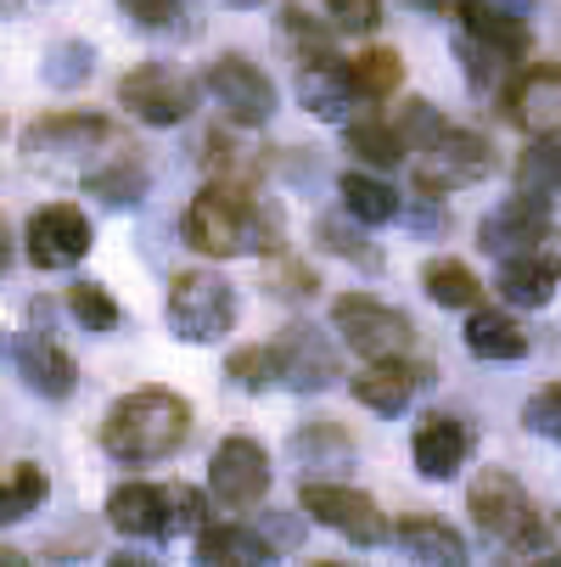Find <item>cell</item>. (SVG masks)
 Masks as SVG:
<instances>
[{"mask_svg": "<svg viewBox=\"0 0 561 567\" xmlns=\"http://www.w3.org/2000/svg\"><path fill=\"white\" fill-rule=\"evenodd\" d=\"M332 332L343 338V349H354L360 360H393L416 349V320L405 309H393L371 292H343L332 298Z\"/></svg>", "mask_w": 561, "mask_h": 567, "instance_id": "4", "label": "cell"}, {"mask_svg": "<svg viewBox=\"0 0 561 567\" xmlns=\"http://www.w3.org/2000/svg\"><path fill=\"white\" fill-rule=\"evenodd\" d=\"M466 512H471V523H477V534H484V539L511 545V539L522 534V523L533 517V501H528V489H522L511 472L489 466V472H477V477H471Z\"/></svg>", "mask_w": 561, "mask_h": 567, "instance_id": "15", "label": "cell"}, {"mask_svg": "<svg viewBox=\"0 0 561 567\" xmlns=\"http://www.w3.org/2000/svg\"><path fill=\"white\" fill-rule=\"evenodd\" d=\"M365 230L371 225H360L354 214H326V219H314V241H320V254H337V259H349L354 270H371V276H382V248H371L365 241Z\"/></svg>", "mask_w": 561, "mask_h": 567, "instance_id": "28", "label": "cell"}, {"mask_svg": "<svg viewBox=\"0 0 561 567\" xmlns=\"http://www.w3.org/2000/svg\"><path fill=\"white\" fill-rule=\"evenodd\" d=\"M292 466H309V472H349L354 466V439L337 427V422H303L287 444Z\"/></svg>", "mask_w": 561, "mask_h": 567, "instance_id": "27", "label": "cell"}, {"mask_svg": "<svg viewBox=\"0 0 561 567\" xmlns=\"http://www.w3.org/2000/svg\"><path fill=\"white\" fill-rule=\"evenodd\" d=\"M225 377H230L236 388H248V393H264V388H270V354H264V343L236 349V354L225 360Z\"/></svg>", "mask_w": 561, "mask_h": 567, "instance_id": "41", "label": "cell"}, {"mask_svg": "<svg viewBox=\"0 0 561 567\" xmlns=\"http://www.w3.org/2000/svg\"><path fill=\"white\" fill-rule=\"evenodd\" d=\"M460 338H466V349H471L477 360H489V365L528 354V327H522L517 315H506V309H471Z\"/></svg>", "mask_w": 561, "mask_h": 567, "instance_id": "23", "label": "cell"}, {"mask_svg": "<svg viewBox=\"0 0 561 567\" xmlns=\"http://www.w3.org/2000/svg\"><path fill=\"white\" fill-rule=\"evenodd\" d=\"M113 141V124L96 113H45L23 130V157L29 164H45V157H79V152H96Z\"/></svg>", "mask_w": 561, "mask_h": 567, "instance_id": "18", "label": "cell"}, {"mask_svg": "<svg viewBox=\"0 0 561 567\" xmlns=\"http://www.w3.org/2000/svg\"><path fill=\"white\" fill-rule=\"evenodd\" d=\"M12 276V230H7V219H0V281Z\"/></svg>", "mask_w": 561, "mask_h": 567, "instance_id": "46", "label": "cell"}, {"mask_svg": "<svg viewBox=\"0 0 561 567\" xmlns=\"http://www.w3.org/2000/svg\"><path fill=\"white\" fill-rule=\"evenodd\" d=\"M18 561H23L18 550H0V567H18Z\"/></svg>", "mask_w": 561, "mask_h": 567, "instance_id": "50", "label": "cell"}, {"mask_svg": "<svg viewBox=\"0 0 561 567\" xmlns=\"http://www.w3.org/2000/svg\"><path fill=\"white\" fill-rule=\"evenodd\" d=\"M522 427H528L533 439L561 444V382H544V388L522 404Z\"/></svg>", "mask_w": 561, "mask_h": 567, "instance_id": "39", "label": "cell"}, {"mask_svg": "<svg viewBox=\"0 0 561 567\" xmlns=\"http://www.w3.org/2000/svg\"><path fill=\"white\" fill-rule=\"evenodd\" d=\"M197 79H186L180 68H169V62H141V68H129L124 79H118V107L129 113V118H141V124H152V130H175V124H186L191 113H197Z\"/></svg>", "mask_w": 561, "mask_h": 567, "instance_id": "6", "label": "cell"}, {"mask_svg": "<svg viewBox=\"0 0 561 567\" xmlns=\"http://www.w3.org/2000/svg\"><path fill=\"white\" fill-rule=\"evenodd\" d=\"M202 91L219 102V113H225L230 124H242V130H264V124L276 118V107H281L276 79H270L259 62L236 56V51L208 62V73H202Z\"/></svg>", "mask_w": 561, "mask_h": 567, "instance_id": "9", "label": "cell"}, {"mask_svg": "<svg viewBox=\"0 0 561 567\" xmlns=\"http://www.w3.org/2000/svg\"><path fill=\"white\" fill-rule=\"evenodd\" d=\"M511 550V561H544V567H561V512H539L533 506V517L522 523V534L506 545Z\"/></svg>", "mask_w": 561, "mask_h": 567, "instance_id": "34", "label": "cell"}, {"mask_svg": "<svg viewBox=\"0 0 561 567\" xmlns=\"http://www.w3.org/2000/svg\"><path fill=\"white\" fill-rule=\"evenodd\" d=\"M326 12L343 34H371L382 23V0H326Z\"/></svg>", "mask_w": 561, "mask_h": 567, "instance_id": "42", "label": "cell"}, {"mask_svg": "<svg viewBox=\"0 0 561 567\" xmlns=\"http://www.w3.org/2000/svg\"><path fill=\"white\" fill-rule=\"evenodd\" d=\"M91 219L85 208H73V203H45L29 214V230H23V254L34 270H73V265H85L91 254Z\"/></svg>", "mask_w": 561, "mask_h": 567, "instance_id": "12", "label": "cell"}, {"mask_svg": "<svg viewBox=\"0 0 561 567\" xmlns=\"http://www.w3.org/2000/svg\"><path fill=\"white\" fill-rule=\"evenodd\" d=\"M427 382H433V365H411V354H393V360H365V371L349 382V393L371 416H398V411H411V399Z\"/></svg>", "mask_w": 561, "mask_h": 567, "instance_id": "17", "label": "cell"}, {"mask_svg": "<svg viewBox=\"0 0 561 567\" xmlns=\"http://www.w3.org/2000/svg\"><path fill=\"white\" fill-rule=\"evenodd\" d=\"M169 332L180 338V343H219V338H230V327H236V292H230V281L225 276H214V270H180L175 281H169Z\"/></svg>", "mask_w": 561, "mask_h": 567, "instance_id": "5", "label": "cell"}, {"mask_svg": "<svg viewBox=\"0 0 561 567\" xmlns=\"http://www.w3.org/2000/svg\"><path fill=\"white\" fill-rule=\"evenodd\" d=\"M337 192H343V214H354V219H360V225H371V230H376V225H393L398 214H405V197H398L387 181L360 175V169H354V175H343V181H337Z\"/></svg>", "mask_w": 561, "mask_h": 567, "instance_id": "29", "label": "cell"}, {"mask_svg": "<svg viewBox=\"0 0 561 567\" xmlns=\"http://www.w3.org/2000/svg\"><path fill=\"white\" fill-rule=\"evenodd\" d=\"M107 528L124 539H175L180 534V483H118L107 495Z\"/></svg>", "mask_w": 561, "mask_h": 567, "instance_id": "13", "label": "cell"}, {"mask_svg": "<svg viewBox=\"0 0 561 567\" xmlns=\"http://www.w3.org/2000/svg\"><path fill=\"white\" fill-rule=\"evenodd\" d=\"M225 7H242V12H253V7H264V0H225Z\"/></svg>", "mask_w": 561, "mask_h": 567, "instance_id": "49", "label": "cell"}, {"mask_svg": "<svg viewBox=\"0 0 561 567\" xmlns=\"http://www.w3.org/2000/svg\"><path fill=\"white\" fill-rule=\"evenodd\" d=\"M433 203H438V197H427V208H416V203H411L398 219H411V230H444V214H438Z\"/></svg>", "mask_w": 561, "mask_h": 567, "instance_id": "45", "label": "cell"}, {"mask_svg": "<svg viewBox=\"0 0 561 567\" xmlns=\"http://www.w3.org/2000/svg\"><path fill=\"white\" fill-rule=\"evenodd\" d=\"M197 561L202 567H264V561H276V545L242 523H208L197 534Z\"/></svg>", "mask_w": 561, "mask_h": 567, "instance_id": "22", "label": "cell"}, {"mask_svg": "<svg viewBox=\"0 0 561 567\" xmlns=\"http://www.w3.org/2000/svg\"><path fill=\"white\" fill-rule=\"evenodd\" d=\"M12 360H18V377H23L29 393H40V399H51V404L73 399V388H79V360L51 338V303H29V332L18 338Z\"/></svg>", "mask_w": 561, "mask_h": 567, "instance_id": "10", "label": "cell"}, {"mask_svg": "<svg viewBox=\"0 0 561 567\" xmlns=\"http://www.w3.org/2000/svg\"><path fill=\"white\" fill-rule=\"evenodd\" d=\"M506 113L522 135H561V68L539 62L506 91Z\"/></svg>", "mask_w": 561, "mask_h": 567, "instance_id": "20", "label": "cell"}, {"mask_svg": "<svg viewBox=\"0 0 561 567\" xmlns=\"http://www.w3.org/2000/svg\"><path fill=\"white\" fill-rule=\"evenodd\" d=\"M67 315H73L85 332H96V338L118 332V320H124L118 303H113V292L96 287V281H73V287H67Z\"/></svg>", "mask_w": 561, "mask_h": 567, "instance_id": "37", "label": "cell"}, {"mask_svg": "<svg viewBox=\"0 0 561 567\" xmlns=\"http://www.w3.org/2000/svg\"><path fill=\"white\" fill-rule=\"evenodd\" d=\"M495 287L511 309H544L561 287V230L550 225L522 254H506L500 270H495Z\"/></svg>", "mask_w": 561, "mask_h": 567, "instance_id": "14", "label": "cell"}, {"mask_svg": "<svg viewBox=\"0 0 561 567\" xmlns=\"http://www.w3.org/2000/svg\"><path fill=\"white\" fill-rule=\"evenodd\" d=\"M495 7H506V12H517V18H533L539 0H495Z\"/></svg>", "mask_w": 561, "mask_h": 567, "instance_id": "47", "label": "cell"}, {"mask_svg": "<svg viewBox=\"0 0 561 567\" xmlns=\"http://www.w3.org/2000/svg\"><path fill=\"white\" fill-rule=\"evenodd\" d=\"M411 157H416L411 181H416L422 197H449V192H460V186H477V181L495 175V146L477 135V130H460V124H449V118H444V130H438L427 146H416Z\"/></svg>", "mask_w": 561, "mask_h": 567, "instance_id": "3", "label": "cell"}, {"mask_svg": "<svg viewBox=\"0 0 561 567\" xmlns=\"http://www.w3.org/2000/svg\"><path fill=\"white\" fill-rule=\"evenodd\" d=\"M208 495L225 512H259L270 495V455L253 439H225L208 455Z\"/></svg>", "mask_w": 561, "mask_h": 567, "instance_id": "11", "label": "cell"}, {"mask_svg": "<svg viewBox=\"0 0 561 567\" xmlns=\"http://www.w3.org/2000/svg\"><path fill=\"white\" fill-rule=\"evenodd\" d=\"M550 208L555 203H539L528 192L506 197L495 214H484V225H477V248H484L489 259H506V254H522L528 241H539L550 230Z\"/></svg>", "mask_w": 561, "mask_h": 567, "instance_id": "19", "label": "cell"}, {"mask_svg": "<svg viewBox=\"0 0 561 567\" xmlns=\"http://www.w3.org/2000/svg\"><path fill=\"white\" fill-rule=\"evenodd\" d=\"M298 506H303V517H314L320 528L343 534V539L360 545V550H376V545L393 539V528H387V517L376 512V501H371L365 489H349V483L309 477L303 489H298Z\"/></svg>", "mask_w": 561, "mask_h": 567, "instance_id": "7", "label": "cell"}, {"mask_svg": "<svg viewBox=\"0 0 561 567\" xmlns=\"http://www.w3.org/2000/svg\"><path fill=\"white\" fill-rule=\"evenodd\" d=\"M393 130H398V135H405V152H416V146H427V141H433V135L444 130V113H438L433 102H422V96H411V102H405V113H398V118H393Z\"/></svg>", "mask_w": 561, "mask_h": 567, "instance_id": "40", "label": "cell"}, {"mask_svg": "<svg viewBox=\"0 0 561 567\" xmlns=\"http://www.w3.org/2000/svg\"><path fill=\"white\" fill-rule=\"evenodd\" d=\"M455 18H460V34L484 40V45H500L506 56H528V45H533L528 40V18L495 7V0H460Z\"/></svg>", "mask_w": 561, "mask_h": 567, "instance_id": "24", "label": "cell"}, {"mask_svg": "<svg viewBox=\"0 0 561 567\" xmlns=\"http://www.w3.org/2000/svg\"><path fill=\"white\" fill-rule=\"evenodd\" d=\"M422 287L438 309H477V298H484V281H477L471 265H460V259H427Z\"/></svg>", "mask_w": 561, "mask_h": 567, "instance_id": "32", "label": "cell"}, {"mask_svg": "<svg viewBox=\"0 0 561 567\" xmlns=\"http://www.w3.org/2000/svg\"><path fill=\"white\" fill-rule=\"evenodd\" d=\"M191 439V404L175 388H129L124 399L107 404L102 416V450L118 466H152V461H169L180 455V444Z\"/></svg>", "mask_w": 561, "mask_h": 567, "instance_id": "2", "label": "cell"}, {"mask_svg": "<svg viewBox=\"0 0 561 567\" xmlns=\"http://www.w3.org/2000/svg\"><path fill=\"white\" fill-rule=\"evenodd\" d=\"M45 495H51V477H45V466L18 461L7 477H0V528H12V523L34 517V512L45 506Z\"/></svg>", "mask_w": 561, "mask_h": 567, "instance_id": "30", "label": "cell"}, {"mask_svg": "<svg viewBox=\"0 0 561 567\" xmlns=\"http://www.w3.org/2000/svg\"><path fill=\"white\" fill-rule=\"evenodd\" d=\"M349 68H354V91H360L365 102H387V96L398 91V79H405V62H398V51H387V45L354 56Z\"/></svg>", "mask_w": 561, "mask_h": 567, "instance_id": "36", "label": "cell"}, {"mask_svg": "<svg viewBox=\"0 0 561 567\" xmlns=\"http://www.w3.org/2000/svg\"><path fill=\"white\" fill-rule=\"evenodd\" d=\"M405 7H416V12H449V0H405Z\"/></svg>", "mask_w": 561, "mask_h": 567, "instance_id": "48", "label": "cell"}, {"mask_svg": "<svg viewBox=\"0 0 561 567\" xmlns=\"http://www.w3.org/2000/svg\"><path fill=\"white\" fill-rule=\"evenodd\" d=\"M455 56H460V73H466V85H471L477 96H500V91H511V85H506V79H511V56H506L500 45H484V40L460 34Z\"/></svg>", "mask_w": 561, "mask_h": 567, "instance_id": "33", "label": "cell"}, {"mask_svg": "<svg viewBox=\"0 0 561 567\" xmlns=\"http://www.w3.org/2000/svg\"><path fill=\"white\" fill-rule=\"evenodd\" d=\"M118 7L141 29H175V18H186V0H118Z\"/></svg>", "mask_w": 561, "mask_h": 567, "instance_id": "43", "label": "cell"}, {"mask_svg": "<svg viewBox=\"0 0 561 567\" xmlns=\"http://www.w3.org/2000/svg\"><path fill=\"white\" fill-rule=\"evenodd\" d=\"M186 248H197L202 259H242V254H276L281 248V214L264 208L248 186L236 181H214L186 203L180 219Z\"/></svg>", "mask_w": 561, "mask_h": 567, "instance_id": "1", "label": "cell"}, {"mask_svg": "<svg viewBox=\"0 0 561 567\" xmlns=\"http://www.w3.org/2000/svg\"><path fill=\"white\" fill-rule=\"evenodd\" d=\"M393 539L405 545V556L422 561V567H460L466 561V539L444 517H405L393 528Z\"/></svg>", "mask_w": 561, "mask_h": 567, "instance_id": "26", "label": "cell"}, {"mask_svg": "<svg viewBox=\"0 0 561 567\" xmlns=\"http://www.w3.org/2000/svg\"><path fill=\"white\" fill-rule=\"evenodd\" d=\"M354 68L337 62L332 51H309L298 62V107L320 124H343L349 107H354Z\"/></svg>", "mask_w": 561, "mask_h": 567, "instance_id": "16", "label": "cell"}, {"mask_svg": "<svg viewBox=\"0 0 561 567\" xmlns=\"http://www.w3.org/2000/svg\"><path fill=\"white\" fill-rule=\"evenodd\" d=\"M45 85L51 91H79L85 79L96 73V45H85V40H56L51 51H45Z\"/></svg>", "mask_w": 561, "mask_h": 567, "instance_id": "35", "label": "cell"}, {"mask_svg": "<svg viewBox=\"0 0 561 567\" xmlns=\"http://www.w3.org/2000/svg\"><path fill=\"white\" fill-rule=\"evenodd\" d=\"M411 455H416V472L427 483H449L471 455V427L460 416H427L411 439Z\"/></svg>", "mask_w": 561, "mask_h": 567, "instance_id": "21", "label": "cell"}, {"mask_svg": "<svg viewBox=\"0 0 561 567\" xmlns=\"http://www.w3.org/2000/svg\"><path fill=\"white\" fill-rule=\"evenodd\" d=\"M349 146L365 157L371 169H393V164H405V135H398L393 124H382V118L349 124Z\"/></svg>", "mask_w": 561, "mask_h": 567, "instance_id": "38", "label": "cell"}, {"mask_svg": "<svg viewBox=\"0 0 561 567\" xmlns=\"http://www.w3.org/2000/svg\"><path fill=\"white\" fill-rule=\"evenodd\" d=\"M270 354V388H287V393H326L337 377H343V360H337V343L314 327H287L264 343Z\"/></svg>", "mask_w": 561, "mask_h": 567, "instance_id": "8", "label": "cell"}, {"mask_svg": "<svg viewBox=\"0 0 561 567\" xmlns=\"http://www.w3.org/2000/svg\"><path fill=\"white\" fill-rule=\"evenodd\" d=\"M85 192H91L96 203H107V208H135V203H146V192H152V169L141 164L135 152H113L107 164H96V169L85 175Z\"/></svg>", "mask_w": 561, "mask_h": 567, "instance_id": "25", "label": "cell"}, {"mask_svg": "<svg viewBox=\"0 0 561 567\" xmlns=\"http://www.w3.org/2000/svg\"><path fill=\"white\" fill-rule=\"evenodd\" d=\"M517 192L539 203H561V141L555 135H533V146L517 157Z\"/></svg>", "mask_w": 561, "mask_h": 567, "instance_id": "31", "label": "cell"}, {"mask_svg": "<svg viewBox=\"0 0 561 567\" xmlns=\"http://www.w3.org/2000/svg\"><path fill=\"white\" fill-rule=\"evenodd\" d=\"M259 534H264V539L276 545V556H281V550H298L303 523H298V517H276V512H264V517H259Z\"/></svg>", "mask_w": 561, "mask_h": 567, "instance_id": "44", "label": "cell"}]
</instances>
